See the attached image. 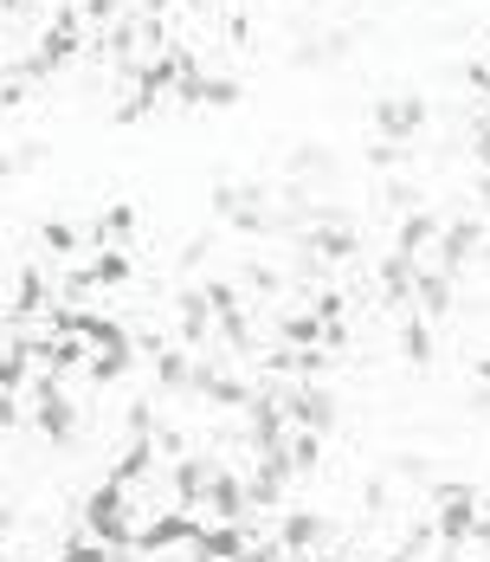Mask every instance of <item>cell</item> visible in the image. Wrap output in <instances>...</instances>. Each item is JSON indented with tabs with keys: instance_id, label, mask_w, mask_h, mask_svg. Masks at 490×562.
<instances>
[{
	"instance_id": "6da1fadb",
	"label": "cell",
	"mask_w": 490,
	"mask_h": 562,
	"mask_svg": "<svg viewBox=\"0 0 490 562\" xmlns=\"http://www.w3.org/2000/svg\"><path fill=\"white\" fill-rule=\"evenodd\" d=\"M485 382H490V369H485Z\"/></svg>"
}]
</instances>
